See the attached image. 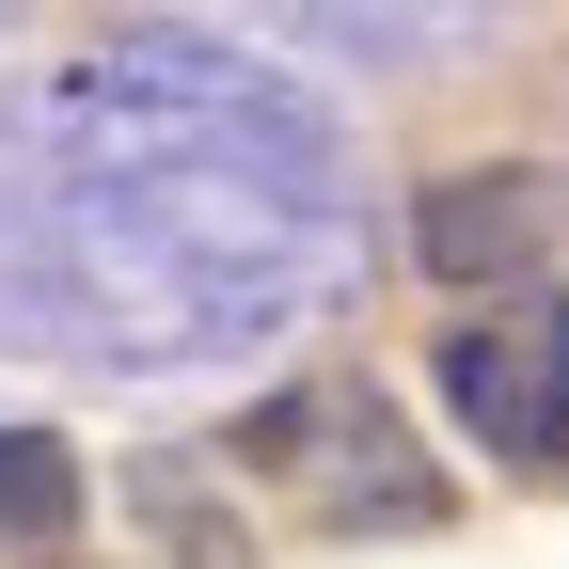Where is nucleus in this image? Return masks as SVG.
<instances>
[{
  "label": "nucleus",
  "mask_w": 569,
  "mask_h": 569,
  "mask_svg": "<svg viewBox=\"0 0 569 569\" xmlns=\"http://www.w3.org/2000/svg\"><path fill=\"white\" fill-rule=\"evenodd\" d=\"M80 522V443H48V427H0V553H48Z\"/></svg>",
  "instance_id": "7ed1b4c3"
},
{
  "label": "nucleus",
  "mask_w": 569,
  "mask_h": 569,
  "mask_svg": "<svg viewBox=\"0 0 569 569\" xmlns=\"http://www.w3.org/2000/svg\"><path fill=\"white\" fill-rule=\"evenodd\" d=\"M538 253H553V174L538 159H475V174H427L411 190V269L459 284V301L538 284Z\"/></svg>",
  "instance_id": "f03ea898"
},
{
  "label": "nucleus",
  "mask_w": 569,
  "mask_h": 569,
  "mask_svg": "<svg viewBox=\"0 0 569 569\" xmlns=\"http://www.w3.org/2000/svg\"><path fill=\"white\" fill-rule=\"evenodd\" d=\"M427 396H443L507 475H569V301L553 284L475 301L443 348H427Z\"/></svg>",
  "instance_id": "f257e3e1"
}]
</instances>
